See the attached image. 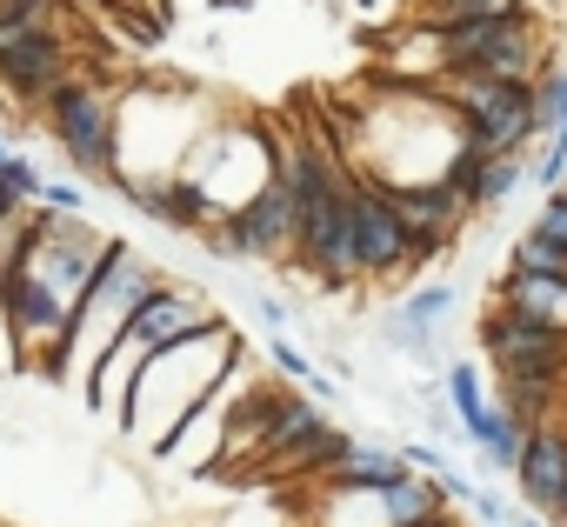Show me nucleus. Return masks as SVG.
<instances>
[{
  "label": "nucleus",
  "mask_w": 567,
  "mask_h": 527,
  "mask_svg": "<svg viewBox=\"0 0 567 527\" xmlns=\"http://www.w3.org/2000/svg\"><path fill=\"white\" fill-rule=\"evenodd\" d=\"M408 474H414V467L401 461V447H368V441H361V447H354V461L341 467V480H348V487H361V494H394Z\"/></svg>",
  "instance_id": "13"
},
{
  "label": "nucleus",
  "mask_w": 567,
  "mask_h": 527,
  "mask_svg": "<svg viewBox=\"0 0 567 527\" xmlns=\"http://www.w3.org/2000/svg\"><path fill=\"white\" fill-rule=\"evenodd\" d=\"M74 81V48L68 28H8L0 21V94H8L21 114L48 107L54 87Z\"/></svg>",
  "instance_id": "5"
},
{
  "label": "nucleus",
  "mask_w": 567,
  "mask_h": 527,
  "mask_svg": "<svg viewBox=\"0 0 567 527\" xmlns=\"http://www.w3.org/2000/svg\"><path fill=\"white\" fill-rule=\"evenodd\" d=\"M74 8H81V0H74Z\"/></svg>",
  "instance_id": "33"
},
{
  "label": "nucleus",
  "mask_w": 567,
  "mask_h": 527,
  "mask_svg": "<svg viewBox=\"0 0 567 527\" xmlns=\"http://www.w3.org/2000/svg\"><path fill=\"white\" fill-rule=\"evenodd\" d=\"M547 527H567V494H560V514H554V520H547Z\"/></svg>",
  "instance_id": "29"
},
{
  "label": "nucleus",
  "mask_w": 567,
  "mask_h": 527,
  "mask_svg": "<svg viewBox=\"0 0 567 527\" xmlns=\"http://www.w3.org/2000/svg\"><path fill=\"white\" fill-rule=\"evenodd\" d=\"M8 161H14V147H8V134H0V167H8Z\"/></svg>",
  "instance_id": "30"
},
{
  "label": "nucleus",
  "mask_w": 567,
  "mask_h": 527,
  "mask_svg": "<svg viewBox=\"0 0 567 527\" xmlns=\"http://www.w3.org/2000/svg\"><path fill=\"white\" fill-rule=\"evenodd\" d=\"M454 121L467 127V141L487 154V161H507V154H527L540 141L534 127V81H474V74H447L434 87Z\"/></svg>",
  "instance_id": "3"
},
{
  "label": "nucleus",
  "mask_w": 567,
  "mask_h": 527,
  "mask_svg": "<svg viewBox=\"0 0 567 527\" xmlns=\"http://www.w3.org/2000/svg\"><path fill=\"white\" fill-rule=\"evenodd\" d=\"M401 461H408L414 474H447V467H454V461H447L441 447H427V441H401Z\"/></svg>",
  "instance_id": "26"
},
{
  "label": "nucleus",
  "mask_w": 567,
  "mask_h": 527,
  "mask_svg": "<svg viewBox=\"0 0 567 527\" xmlns=\"http://www.w3.org/2000/svg\"><path fill=\"white\" fill-rule=\"evenodd\" d=\"M514 480H520V500H527L534 520L560 514V494H567V427L560 421H547V427L527 434V454H520Z\"/></svg>",
  "instance_id": "10"
},
{
  "label": "nucleus",
  "mask_w": 567,
  "mask_h": 527,
  "mask_svg": "<svg viewBox=\"0 0 567 527\" xmlns=\"http://www.w3.org/2000/svg\"><path fill=\"white\" fill-rule=\"evenodd\" d=\"M481 348H487V361H494L501 381H567V334L560 328L494 314L481 328Z\"/></svg>",
  "instance_id": "8"
},
{
  "label": "nucleus",
  "mask_w": 567,
  "mask_h": 527,
  "mask_svg": "<svg viewBox=\"0 0 567 527\" xmlns=\"http://www.w3.org/2000/svg\"><path fill=\"white\" fill-rule=\"evenodd\" d=\"M207 328H220V308L200 294V288H187V281H161L141 308H134V321H127V348L147 361V354H161V348H174V341H187V334H207Z\"/></svg>",
  "instance_id": "7"
},
{
  "label": "nucleus",
  "mask_w": 567,
  "mask_h": 527,
  "mask_svg": "<svg viewBox=\"0 0 567 527\" xmlns=\"http://www.w3.org/2000/svg\"><path fill=\"white\" fill-rule=\"evenodd\" d=\"M315 434H328V407L308 401V394H280V414H274V427H267L260 461H280L288 447H301V441H315Z\"/></svg>",
  "instance_id": "12"
},
{
  "label": "nucleus",
  "mask_w": 567,
  "mask_h": 527,
  "mask_svg": "<svg viewBox=\"0 0 567 527\" xmlns=\"http://www.w3.org/2000/svg\"><path fill=\"white\" fill-rule=\"evenodd\" d=\"M388 500V520L394 527H427V520H441L447 514V494H441V480L434 474H408L394 494H381Z\"/></svg>",
  "instance_id": "14"
},
{
  "label": "nucleus",
  "mask_w": 567,
  "mask_h": 527,
  "mask_svg": "<svg viewBox=\"0 0 567 527\" xmlns=\"http://www.w3.org/2000/svg\"><path fill=\"white\" fill-rule=\"evenodd\" d=\"M41 127L54 134V147L68 154V167L81 180L121 187V101L101 81L74 74L68 87H54L48 107H41Z\"/></svg>",
  "instance_id": "1"
},
{
  "label": "nucleus",
  "mask_w": 567,
  "mask_h": 527,
  "mask_svg": "<svg viewBox=\"0 0 567 527\" xmlns=\"http://www.w3.org/2000/svg\"><path fill=\"white\" fill-rule=\"evenodd\" d=\"M447 308H454V288H447V281H434V288H421V294H408V301H401V314H394V321H401V328H414V334H427V341H434V328H441V321H447Z\"/></svg>",
  "instance_id": "19"
},
{
  "label": "nucleus",
  "mask_w": 567,
  "mask_h": 527,
  "mask_svg": "<svg viewBox=\"0 0 567 527\" xmlns=\"http://www.w3.org/2000/svg\"><path fill=\"white\" fill-rule=\"evenodd\" d=\"M507 275H520V281H567V247L527 227V234L507 247Z\"/></svg>",
  "instance_id": "15"
},
{
  "label": "nucleus",
  "mask_w": 567,
  "mask_h": 527,
  "mask_svg": "<svg viewBox=\"0 0 567 527\" xmlns=\"http://www.w3.org/2000/svg\"><path fill=\"white\" fill-rule=\"evenodd\" d=\"M0 174H8V187L21 194V207H41V200H48V174H41L28 154H14L8 167H0Z\"/></svg>",
  "instance_id": "22"
},
{
  "label": "nucleus",
  "mask_w": 567,
  "mask_h": 527,
  "mask_svg": "<svg viewBox=\"0 0 567 527\" xmlns=\"http://www.w3.org/2000/svg\"><path fill=\"white\" fill-rule=\"evenodd\" d=\"M254 314H260V321H267L274 334H280V328H288V308H280L274 294H260V301H254Z\"/></svg>",
  "instance_id": "28"
},
{
  "label": "nucleus",
  "mask_w": 567,
  "mask_h": 527,
  "mask_svg": "<svg viewBox=\"0 0 567 527\" xmlns=\"http://www.w3.org/2000/svg\"><path fill=\"white\" fill-rule=\"evenodd\" d=\"M274 368L288 374V381H315V361H308V354H301L288 334H274Z\"/></svg>",
  "instance_id": "25"
},
{
  "label": "nucleus",
  "mask_w": 567,
  "mask_h": 527,
  "mask_svg": "<svg viewBox=\"0 0 567 527\" xmlns=\"http://www.w3.org/2000/svg\"><path fill=\"white\" fill-rule=\"evenodd\" d=\"M534 127H540V141H554L567 127V68H547L534 81Z\"/></svg>",
  "instance_id": "20"
},
{
  "label": "nucleus",
  "mask_w": 567,
  "mask_h": 527,
  "mask_svg": "<svg viewBox=\"0 0 567 527\" xmlns=\"http://www.w3.org/2000/svg\"><path fill=\"white\" fill-rule=\"evenodd\" d=\"M354 260H361V281H394L401 268H414V234L394 214L388 187L354 174Z\"/></svg>",
  "instance_id": "6"
},
{
  "label": "nucleus",
  "mask_w": 567,
  "mask_h": 527,
  "mask_svg": "<svg viewBox=\"0 0 567 527\" xmlns=\"http://www.w3.org/2000/svg\"><path fill=\"white\" fill-rule=\"evenodd\" d=\"M154 288H161V275L147 268V260H141L127 240H114V247H107V260H101V281H94V288H87V301L74 308V354H68V374H74V361H81V374H94V368H101V354L127 334L134 308H141Z\"/></svg>",
  "instance_id": "2"
},
{
  "label": "nucleus",
  "mask_w": 567,
  "mask_h": 527,
  "mask_svg": "<svg viewBox=\"0 0 567 527\" xmlns=\"http://www.w3.org/2000/svg\"><path fill=\"white\" fill-rule=\"evenodd\" d=\"M240 254L247 260H301V220H295V194L288 180H267L247 207H240Z\"/></svg>",
  "instance_id": "9"
},
{
  "label": "nucleus",
  "mask_w": 567,
  "mask_h": 527,
  "mask_svg": "<svg viewBox=\"0 0 567 527\" xmlns=\"http://www.w3.org/2000/svg\"><path fill=\"white\" fill-rule=\"evenodd\" d=\"M427 527H461V520H454V514H441V520H427Z\"/></svg>",
  "instance_id": "31"
},
{
  "label": "nucleus",
  "mask_w": 567,
  "mask_h": 527,
  "mask_svg": "<svg viewBox=\"0 0 567 527\" xmlns=\"http://www.w3.org/2000/svg\"><path fill=\"white\" fill-rule=\"evenodd\" d=\"M501 314L540 321V328H560V334H567V281H520V275H501Z\"/></svg>",
  "instance_id": "11"
},
{
  "label": "nucleus",
  "mask_w": 567,
  "mask_h": 527,
  "mask_svg": "<svg viewBox=\"0 0 567 527\" xmlns=\"http://www.w3.org/2000/svg\"><path fill=\"white\" fill-rule=\"evenodd\" d=\"M441 394H447V407H454V427H467V421H481V414L494 407L487 388H481V368H474V361H447Z\"/></svg>",
  "instance_id": "18"
},
{
  "label": "nucleus",
  "mask_w": 567,
  "mask_h": 527,
  "mask_svg": "<svg viewBox=\"0 0 567 527\" xmlns=\"http://www.w3.org/2000/svg\"><path fill=\"white\" fill-rule=\"evenodd\" d=\"M534 174V161L527 154H507V161H487V174H481V187H474V214H501L514 194H520V180Z\"/></svg>",
  "instance_id": "17"
},
{
  "label": "nucleus",
  "mask_w": 567,
  "mask_h": 527,
  "mask_svg": "<svg viewBox=\"0 0 567 527\" xmlns=\"http://www.w3.org/2000/svg\"><path fill=\"white\" fill-rule=\"evenodd\" d=\"M534 180H540L547 194H560V187H567V141H547V147L534 154Z\"/></svg>",
  "instance_id": "23"
},
{
  "label": "nucleus",
  "mask_w": 567,
  "mask_h": 527,
  "mask_svg": "<svg viewBox=\"0 0 567 527\" xmlns=\"http://www.w3.org/2000/svg\"><path fill=\"white\" fill-rule=\"evenodd\" d=\"M0 308H8V321H14V341H21L28 368L68 374V354H74V308L28 268L14 247L0 254Z\"/></svg>",
  "instance_id": "4"
},
{
  "label": "nucleus",
  "mask_w": 567,
  "mask_h": 527,
  "mask_svg": "<svg viewBox=\"0 0 567 527\" xmlns=\"http://www.w3.org/2000/svg\"><path fill=\"white\" fill-rule=\"evenodd\" d=\"M501 14H527V0H421V28L447 34L467 21H501Z\"/></svg>",
  "instance_id": "16"
},
{
  "label": "nucleus",
  "mask_w": 567,
  "mask_h": 527,
  "mask_svg": "<svg viewBox=\"0 0 567 527\" xmlns=\"http://www.w3.org/2000/svg\"><path fill=\"white\" fill-rule=\"evenodd\" d=\"M514 527H547V520H534V514H527V520H514Z\"/></svg>",
  "instance_id": "32"
},
{
  "label": "nucleus",
  "mask_w": 567,
  "mask_h": 527,
  "mask_svg": "<svg viewBox=\"0 0 567 527\" xmlns=\"http://www.w3.org/2000/svg\"><path fill=\"white\" fill-rule=\"evenodd\" d=\"M68 0H0V21L8 28H61Z\"/></svg>",
  "instance_id": "21"
},
{
  "label": "nucleus",
  "mask_w": 567,
  "mask_h": 527,
  "mask_svg": "<svg viewBox=\"0 0 567 527\" xmlns=\"http://www.w3.org/2000/svg\"><path fill=\"white\" fill-rule=\"evenodd\" d=\"M41 207H54V214H87V194H81V180H48V200Z\"/></svg>",
  "instance_id": "27"
},
{
  "label": "nucleus",
  "mask_w": 567,
  "mask_h": 527,
  "mask_svg": "<svg viewBox=\"0 0 567 527\" xmlns=\"http://www.w3.org/2000/svg\"><path fill=\"white\" fill-rule=\"evenodd\" d=\"M527 227H534V234H547V240H560V247H567V187H560V194H547V200H540V214H534V220H527Z\"/></svg>",
  "instance_id": "24"
}]
</instances>
